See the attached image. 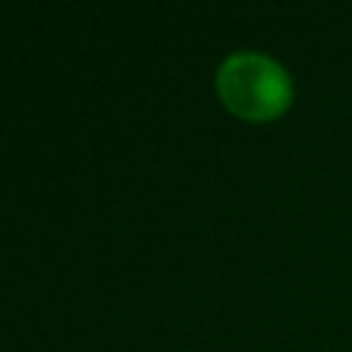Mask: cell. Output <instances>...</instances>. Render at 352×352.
Instances as JSON below:
<instances>
[{
  "instance_id": "obj_1",
  "label": "cell",
  "mask_w": 352,
  "mask_h": 352,
  "mask_svg": "<svg viewBox=\"0 0 352 352\" xmlns=\"http://www.w3.org/2000/svg\"><path fill=\"white\" fill-rule=\"evenodd\" d=\"M217 90L232 111L263 121V118L278 115L287 105L291 80L275 59L254 50H238L226 56L219 65Z\"/></svg>"
}]
</instances>
